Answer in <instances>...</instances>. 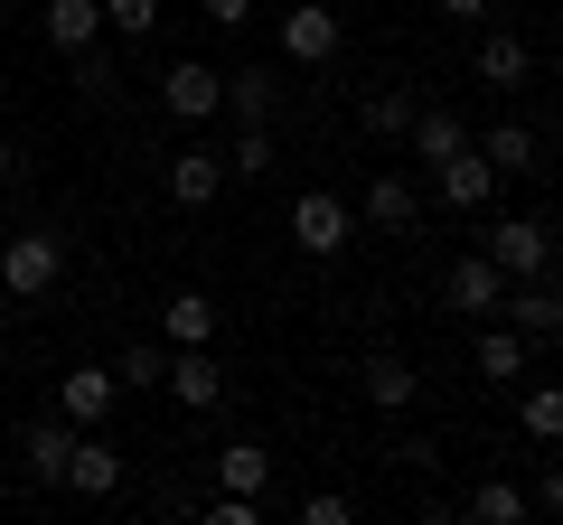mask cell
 Listing matches in <instances>:
<instances>
[{
  "label": "cell",
  "instance_id": "7a4b0ae2",
  "mask_svg": "<svg viewBox=\"0 0 563 525\" xmlns=\"http://www.w3.org/2000/svg\"><path fill=\"white\" fill-rule=\"evenodd\" d=\"M479 254L498 262L507 282H536V272H554V254H563V225H544V216H498L479 235Z\"/></svg>",
  "mask_w": 563,
  "mask_h": 525
},
{
  "label": "cell",
  "instance_id": "5b68a950",
  "mask_svg": "<svg viewBox=\"0 0 563 525\" xmlns=\"http://www.w3.org/2000/svg\"><path fill=\"white\" fill-rule=\"evenodd\" d=\"M161 188H169V206H188V216H198V206H217L225 198V150H169L161 160Z\"/></svg>",
  "mask_w": 563,
  "mask_h": 525
},
{
  "label": "cell",
  "instance_id": "277c9868",
  "mask_svg": "<svg viewBox=\"0 0 563 525\" xmlns=\"http://www.w3.org/2000/svg\"><path fill=\"white\" fill-rule=\"evenodd\" d=\"M66 450H76V423L47 404L38 423H20V479L29 488H66Z\"/></svg>",
  "mask_w": 563,
  "mask_h": 525
},
{
  "label": "cell",
  "instance_id": "ba28073f",
  "mask_svg": "<svg viewBox=\"0 0 563 525\" xmlns=\"http://www.w3.org/2000/svg\"><path fill=\"white\" fill-rule=\"evenodd\" d=\"M507 328H517V338L526 347H536V338H563V282H554V272H536V282H507Z\"/></svg>",
  "mask_w": 563,
  "mask_h": 525
},
{
  "label": "cell",
  "instance_id": "4dcf8cb0",
  "mask_svg": "<svg viewBox=\"0 0 563 525\" xmlns=\"http://www.w3.org/2000/svg\"><path fill=\"white\" fill-rule=\"evenodd\" d=\"M347 516H357V506H347L339 488H310V498H301V525H347Z\"/></svg>",
  "mask_w": 563,
  "mask_h": 525
},
{
  "label": "cell",
  "instance_id": "7402d4cb",
  "mask_svg": "<svg viewBox=\"0 0 563 525\" xmlns=\"http://www.w3.org/2000/svg\"><path fill=\"white\" fill-rule=\"evenodd\" d=\"M413 394H422V376L404 357H366V404L376 413H413Z\"/></svg>",
  "mask_w": 563,
  "mask_h": 525
},
{
  "label": "cell",
  "instance_id": "836d02e7",
  "mask_svg": "<svg viewBox=\"0 0 563 525\" xmlns=\"http://www.w3.org/2000/svg\"><path fill=\"white\" fill-rule=\"evenodd\" d=\"M432 10H442V20H461V29H479L488 10H498V0H432Z\"/></svg>",
  "mask_w": 563,
  "mask_h": 525
},
{
  "label": "cell",
  "instance_id": "7c38bea8",
  "mask_svg": "<svg viewBox=\"0 0 563 525\" xmlns=\"http://www.w3.org/2000/svg\"><path fill=\"white\" fill-rule=\"evenodd\" d=\"M66 488H76V498H113V488H122V450L103 442V423L76 432V450H66Z\"/></svg>",
  "mask_w": 563,
  "mask_h": 525
},
{
  "label": "cell",
  "instance_id": "3957f363",
  "mask_svg": "<svg viewBox=\"0 0 563 525\" xmlns=\"http://www.w3.org/2000/svg\"><path fill=\"white\" fill-rule=\"evenodd\" d=\"M291 244H301L310 262H339L347 244H357V206L329 198V188H301V198H291Z\"/></svg>",
  "mask_w": 563,
  "mask_h": 525
},
{
  "label": "cell",
  "instance_id": "9c48e42d",
  "mask_svg": "<svg viewBox=\"0 0 563 525\" xmlns=\"http://www.w3.org/2000/svg\"><path fill=\"white\" fill-rule=\"evenodd\" d=\"M161 103L179 122H207V113H225V76L207 57H169V76H161Z\"/></svg>",
  "mask_w": 563,
  "mask_h": 525
},
{
  "label": "cell",
  "instance_id": "2e32d148",
  "mask_svg": "<svg viewBox=\"0 0 563 525\" xmlns=\"http://www.w3.org/2000/svg\"><path fill=\"white\" fill-rule=\"evenodd\" d=\"M404 150H413L422 169H442L451 150H470V122H461V113H442V103H422V113H413V132H404Z\"/></svg>",
  "mask_w": 563,
  "mask_h": 525
},
{
  "label": "cell",
  "instance_id": "603a6c76",
  "mask_svg": "<svg viewBox=\"0 0 563 525\" xmlns=\"http://www.w3.org/2000/svg\"><path fill=\"white\" fill-rule=\"evenodd\" d=\"M517 432H526L536 450L563 442V384H526V394H517Z\"/></svg>",
  "mask_w": 563,
  "mask_h": 525
},
{
  "label": "cell",
  "instance_id": "f546056e",
  "mask_svg": "<svg viewBox=\"0 0 563 525\" xmlns=\"http://www.w3.org/2000/svg\"><path fill=\"white\" fill-rule=\"evenodd\" d=\"M76 94H85V103L113 94V57H95V47H85V57H76Z\"/></svg>",
  "mask_w": 563,
  "mask_h": 525
},
{
  "label": "cell",
  "instance_id": "f1b7e54d",
  "mask_svg": "<svg viewBox=\"0 0 563 525\" xmlns=\"http://www.w3.org/2000/svg\"><path fill=\"white\" fill-rule=\"evenodd\" d=\"M103 29L113 38H151L161 29V0H103Z\"/></svg>",
  "mask_w": 563,
  "mask_h": 525
},
{
  "label": "cell",
  "instance_id": "4fadbf2b",
  "mask_svg": "<svg viewBox=\"0 0 563 525\" xmlns=\"http://www.w3.org/2000/svg\"><path fill=\"white\" fill-rule=\"evenodd\" d=\"M38 29H47L57 57H85L103 38V0H38Z\"/></svg>",
  "mask_w": 563,
  "mask_h": 525
},
{
  "label": "cell",
  "instance_id": "484cf974",
  "mask_svg": "<svg viewBox=\"0 0 563 525\" xmlns=\"http://www.w3.org/2000/svg\"><path fill=\"white\" fill-rule=\"evenodd\" d=\"M217 479L235 488V498H263V488H273V450H263V442H225L217 450Z\"/></svg>",
  "mask_w": 563,
  "mask_h": 525
},
{
  "label": "cell",
  "instance_id": "5bb4252c",
  "mask_svg": "<svg viewBox=\"0 0 563 525\" xmlns=\"http://www.w3.org/2000/svg\"><path fill=\"white\" fill-rule=\"evenodd\" d=\"M470 76H479L488 94H517V85L536 76V47H526V38H507V29H488V38H479V57H470Z\"/></svg>",
  "mask_w": 563,
  "mask_h": 525
},
{
  "label": "cell",
  "instance_id": "30bf717a",
  "mask_svg": "<svg viewBox=\"0 0 563 525\" xmlns=\"http://www.w3.org/2000/svg\"><path fill=\"white\" fill-rule=\"evenodd\" d=\"M282 57H291V66H329V57H339V10H320V0L282 10Z\"/></svg>",
  "mask_w": 563,
  "mask_h": 525
},
{
  "label": "cell",
  "instance_id": "cb8c5ba5",
  "mask_svg": "<svg viewBox=\"0 0 563 525\" xmlns=\"http://www.w3.org/2000/svg\"><path fill=\"white\" fill-rule=\"evenodd\" d=\"M273 103H282V85L263 76V66H235V76H225V113H235V132H244V122H273Z\"/></svg>",
  "mask_w": 563,
  "mask_h": 525
},
{
  "label": "cell",
  "instance_id": "9a60e30c",
  "mask_svg": "<svg viewBox=\"0 0 563 525\" xmlns=\"http://www.w3.org/2000/svg\"><path fill=\"white\" fill-rule=\"evenodd\" d=\"M451 310H470V320H488V310H498L507 301V272H498V262H488V254H461V262H451Z\"/></svg>",
  "mask_w": 563,
  "mask_h": 525
},
{
  "label": "cell",
  "instance_id": "1f68e13d",
  "mask_svg": "<svg viewBox=\"0 0 563 525\" xmlns=\"http://www.w3.org/2000/svg\"><path fill=\"white\" fill-rule=\"evenodd\" d=\"M198 20L207 29H244V20H254V0H198Z\"/></svg>",
  "mask_w": 563,
  "mask_h": 525
},
{
  "label": "cell",
  "instance_id": "d4e9b609",
  "mask_svg": "<svg viewBox=\"0 0 563 525\" xmlns=\"http://www.w3.org/2000/svg\"><path fill=\"white\" fill-rule=\"evenodd\" d=\"M470 366H479L488 384H517L526 376V338L517 328H479V338H470Z\"/></svg>",
  "mask_w": 563,
  "mask_h": 525
},
{
  "label": "cell",
  "instance_id": "8992f818",
  "mask_svg": "<svg viewBox=\"0 0 563 525\" xmlns=\"http://www.w3.org/2000/svg\"><path fill=\"white\" fill-rule=\"evenodd\" d=\"M169 394H179V404L188 413H217L225 404V394H235V384H225V357H217V347H169Z\"/></svg>",
  "mask_w": 563,
  "mask_h": 525
},
{
  "label": "cell",
  "instance_id": "6da1fadb",
  "mask_svg": "<svg viewBox=\"0 0 563 525\" xmlns=\"http://www.w3.org/2000/svg\"><path fill=\"white\" fill-rule=\"evenodd\" d=\"M57 282H66V235L57 225H29V235L0 244V291L10 301H47Z\"/></svg>",
  "mask_w": 563,
  "mask_h": 525
},
{
  "label": "cell",
  "instance_id": "e0dca14e",
  "mask_svg": "<svg viewBox=\"0 0 563 525\" xmlns=\"http://www.w3.org/2000/svg\"><path fill=\"white\" fill-rule=\"evenodd\" d=\"M413 113H422V85H376V94L357 103V122L376 142H395V150H404V132H413Z\"/></svg>",
  "mask_w": 563,
  "mask_h": 525
},
{
  "label": "cell",
  "instance_id": "8fae6325",
  "mask_svg": "<svg viewBox=\"0 0 563 525\" xmlns=\"http://www.w3.org/2000/svg\"><path fill=\"white\" fill-rule=\"evenodd\" d=\"M432 188H442V206H461V216H488V198H498V169H488L479 150H451V160L432 169Z\"/></svg>",
  "mask_w": 563,
  "mask_h": 525
},
{
  "label": "cell",
  "instance_id": "ac0fdd59",
  "mask_svg": "<svg viewBox=\"0 0 563 525\" xmlns=\"http://www.w3.org/2000/svg\"><path fill=\"white\" fill-rule=\"evenodd\" d=\"M357 216H366V225H413V216H422V188L404 179V169H376L366 198H357Z\"/></svg>",
  "mask_w": 563,
  "mask_h": 525
},
{
  "label": "cell",
  "instance_id": "ffe728a7",
  "mask_svg": "<svg viewBox=\"0 0 563 525\" xmlns=\"http://www.w3.org/2000/svg\"><path fill=\"white\" fill-rule=\"evenodd\" d=\"M536 150H544V142H536V132H526V122H498V132H488V142H479V160L498 169V179H536V169H544Z\"/></svg>",
  "mask_w": 563,
  "mask_h": 525
},
{
  "label": "cell",
  "instance_id": "4316f807",
  "mask_svg": "<svg viewBox=\"0 0 563 525\" xmlns=\"http://www.w3.org/2000/svg\"><path fill=\"white\" fill-rule=\"evenodd\" d=\"M273 160H282V150H273V122H244L235 150H225V179H263Z\"/></svg>",
  "mask_w": 563,
  "mask_h": 525
},
{
  "label": "cell",
  "instance_id": "44dd1931",
  "mask_svg": "<svg viewBox=\"0 0 563 525\" xmlns=\"http://www.w3.org/2000/svg\"><path fill=\"white\" fill-rule=\"evenodd\" d=\"M461 516H470V525H526V516H536V498L507 488V479H479V488L461 498Z\"/></svg>",
  "mask_w": 563,
  "mask_h": 525
},
{
  "label": "cell",
  "instance_id": "e575fe53",
  "mask_svg": "<svg viewBox=\"0 0 563 525\" xmlns=\"http://www.w3.org/2000/svg\"><path fill=\"white\" fill-rule=\"evenodd\" d=\"M10 179H20V150H10V142H0V188H10Z\"/></svg>",
  "mask_w": 563,
  "mask_h": 525
},
{
  "label": "cell",
  "instance_id": "52a82bcc",
  "mask_svg": "<svg viewBox=\"0 0 563 525\" xmlns=\"http://www.w3.org/2000/svg\"><path fill=\"white\" fill-rule=\"evenodd\" d=\"M113 404H122V376H113V366H66V376H57V413L76 432L113 423Z\"/></svg>",
  "mask_w": 563,
  "mask_h": 525
},
{
  "label": "cell",
  "instance_id": "d6a6232c",
  "mask_svg": "<svg viewBox=\"0 0 563 525\" xmlns=\"http://www.w3.org/2000/svg\"><path fill=\"white\" fill-rule=\"evenodd\" d=\"M526 498H536V506H544V516H563V460H554V469H544V479H536V488H526Z\"/></svg>",
  "mask_w": 563,
  "mask_h": 525
},
{
  "label": "cell",
  "instance_id": "d6986e66",
  "mask_svg": "<svg viewBox=\"0 0 563 525\" xmlns=\"http://www.w3.org/2000/svg\"><path fill=\"white\" fill-rule=\"evenodd\" d=\"M161 328H169V347H217V301H207V291H169Z\"/></svg>",
  "mask_w": 563,
  "mask_h": 525
},
{
  "label": "cell",
  "instance_id": "83f0119b",
  "mask_svg": "<svg viewBox=\"0 0 563 525\" xmlns=\"http://www.w3.org/2000/svg\"><path fill=\"white\" fill-rule=\"evenodd\" d=\"M113 376H122V384H161V376H169V347H161V338H132Z\"/></svg>",
  "mask_w": 563,
  "mask_h": 525
}]
</instances>
